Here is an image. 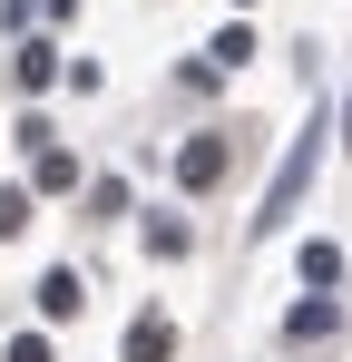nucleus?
<instances>
[{
    "label": "nucleus",
    "mask_w": 352,
    "mask_h": 362,
    "mask_svg": "<svg viewBox=\"0 0 352 362\" xmlns=\"http://www.w3.org/2000/svg\"><path fill=\"white\" fill-rule=\"evenodd\" d=\"M176 353V323L167 313H137V333H127V362H167Z\"/></svg>",
    "instance_id": "3"
},
{
    "label": "nucleus",
    "mask_w": 352,
    "mask_h": 362,
    "mask_svg": "<svg viewBox=\"0 0 352 362\" xmlns=\"http://www.w3.org/2000/svg\"><path fill=\"white\" fill-rule=\"evenodd\" d=\"M303 284H343V245H303Z\"/></svg>",
    "instance_id": "6"
},
{
    "label": "nucleus",
    "mask_w": 352,
    "mask_h": 362,
    "mask_svg": "<svg viewBox=\"0 0 352 362\" xmlns=\"http://www.w3.org/2000/svg\"><path fill=\"white\" fill-rule=\"evenodd\" d=\"M284 333H293V343H323V333H333V303H303V313H293Z\"/></svg>",
    "instance_id": "7"
},
{
    "label": "nucleus",
    "mask_w": 352,
    "mask_h": 362,
    "mask_svg": "<svg viewBox=\"0 0 352 362\" xmlns=\"http://www.w3.org/2000/svg\"><path fill=\"white\" fill-rule=\"evenodd\" d=\"M49 78H59V49L49 40H20V88H49Z\"/></svg>",
    "instance_id": "4"
},
{
    "label": "nucleus",
    "mask_w": 352,
    "mask_h": 362,
    "mask_svg": "<svg viewBox=\"0 0 352 362\" xmlns=\"http://www.w3.org/2000/svg\"><path fill=\"white\" fill-rule=\"evenodd\" d=\"M216 177H225V137H196L176 157V186H216Z\"/></svg>",
    "instance_id": "2"
},
{
    "label": "nucleus",
    "mask_w": 352,
    "mask_h": 362,
    "mask_svg": "<svg viewBox=\"0 0 352 362\" xmlns=\"http://www.w3.org/2000/svg\"><path fill=\"white\" fill-rule=\"evenodd\" d=\"M343 127H352V98H343ZM343 147H352V137H343Z\"/></svg>",
    "instance_id": "10"
},
{
    "label": "nucleus",
    "mask_w": 352,
    "mask_h": 362,
    "mask_svg": "<svg viewBox=\"0 0 352 362\" xmlns=\"http://www.w3.org/2000/svg\"><path fill=\"white\" fill-rule=\"evenodd\" d=\"M40 313L69 323V313H78V274H49V284H40Z\"/></svg>",
    "instance_id": "5"
},
{
    "label": "nucleus",
    "mask_w": 352,
    "mask_h": 362,
    "mask_svg": "<svg viewBox=\"0 0 352 362\" xmlns=\"http://www.w3.org/2000/svg\"><path fill=\"white\" fill-rule=\"evenodd\" d=\"M20 226H30V196L10 186V196H0V235H20Z\"/></svg>",
    "instance_id": "8"
},
{
    "label": "nucleus",
    "mask_w": 352,
    "mask_h": 362,
    "mask_svg": "<svg viewBox=\"0 0 352 362\" xmlns=\"http://www.w3.org/2000/svg\"><path fill=\"white\" fill-rule=\"evenodd\" d=\"M313 137H323V127H313ZM313 137H303V147L284 157V177H274V196H264V216H254V226H274V216H284L293 196H303V177H313Z\"/></svg>",
    "instance_id": "1"
},
{
    "label": "nucleus",
    "mask_w": 352,
    "mask_h": 362,
    "mask_svg": "<svg viewBox=\"0 0 352 362\" xmlns=\"http://www.w3.org/2000/svg\"><path fill=\"white\" fill-rule=\"evenodd\" d=\"M10 362H49V333H20V343H10Z\"/></svg>",
    "instance_id": "9"
}]
</instances>
